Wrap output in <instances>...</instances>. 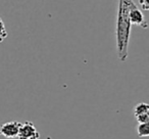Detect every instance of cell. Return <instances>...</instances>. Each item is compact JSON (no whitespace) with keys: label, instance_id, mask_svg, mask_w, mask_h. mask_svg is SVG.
<instances>
[{"label":"cell","instance_id":"cell-8","mask_svg":"<svg viewBox=\"0 0 149 139\" xmlns=\"http://www.w3.org/2000/svg\"><path fill=\"white\" fill-rule=\"evenodd\" d=\"M5 37H6V31H5L4 24L0 19V41H2Z\"/></svg>","mask_w":149,"mask_h":139},{"label":"cell","instance_id":"cell-7","mask_svg":"<svg viewBox=\"0 0 149 139\" xmlns=\"http://www.w3.org/2000/svg\"><path fill=\"white\" fill-rule=\"evenodd\" d=\"M138 122V124H144V123H149V114L140 115V116L135 118Z\"/></svg>","mask_w":149,"mask_h":139},{"label":"cell","instance_id":"cell-2","mask_svg":"<svg viewBox=\"0 0 149 139\" xmlns=\"http://www.w3.org/2000/svg\"><path fill=\"white\" fill-rule=\"evenodd\" d=\"M17 138L19 139H39L40 133L36 126L30 121L24 122L21 124Z\"/></svg>","mask_w":149,"mask_h":139},{"label":"cell","instance_id":"cell-1","mask_svg":"<svg viewBox=\"0 0 149 139\" xmlns=\"http://www.w3.org/2000/svg\"><path fill=\"white\" fill-rule=\"evenodd\" d=\"M133 0H118V17H116V51L120 61H126L129 55V43H130L132 24L129 17V11Z\"/></svg>","mask_w":149,"mask_h":139},{"label":"cell","instance_id":"cell-4","mask_svg":"<svg viewBox=\"0 0 149 139\" xmlns=\"http://www.w3.org/2000/svg\"><path fill=\"white\" fill-rule=\"evenodd\" d=\"M21 124L22 123L17 121H11L0 125V136H3L7 139L17 138Z\"/></svg>","mask_w":149,"mask_h":139},{"label":"cell","instance_id":"cell-3","mask_svg":"<svg viewBox=\"0 0 149 139\" xmlns=\"http://www.w3.org/2000/svg\"><path fill=\"white\" fill-rule=\"evenodd\" d=\"M129 17H130V22L132 25L138 26V27H142L144 29H147L148 24H147L145 17L141 9L135 4V2L132 3L130 7V11H129Z\"/></svg>","mask_w":149,"mask_h":139},{"label":"cell","instance_id":"cell-9","mask_svg":"<svg viewBox=\"0 0 149 139\" xmlns=\"http://www.w3.org/2000/svg\"><path fill=\"white\" fill-rule=\"evenodd\" d=\"M139 4L143 10H148L149 9V0H139Z\"/></svg>","mask_w":149,"mask_h":139},{"label":"cell","instance_id":"cell-5","mask_svg":"<svg viewBox=\"0 0 149 139\" xmlns=\"http://www.w3.org/2000/svg\"><path fill=\"white\" fill-rule=\"evenodd\" d=\"M133 114H134L135 118L140 116V115L149 114V105L146 102H139V103H137L136 105H135Z\"/></svg>","mask_w":149,"mask_h":139},{"label":"cell","instance_id":"cell-6","mask_svg":"<svg viewBox=\"0 0 149 139\" xmlns=\"http://www.w3.org/2000/svg\"><path fill=\"white\" fill-rule=\"evenodd\" d=\"M137 133L138 136L143 138V137H148L149 136V124L148 123H144V124H138L137 126Z\"/></svg>","mask_w":149,"mask_h":139}]
</instances>
